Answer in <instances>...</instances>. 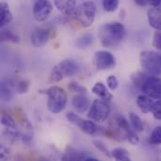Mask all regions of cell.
Wrapping results in <instances>:
<instances>
[{
	"label": "cell",
	"mask_w": 161,
	"mask_h": 161,
	"mask_svg": "<svg viewBox=\"0 0 161 161\" xmlns=\"http://www.w3.org/2000/svg\"><path fill=\"white\" fill-rule=\"evenodd\" d=\"M96 16V5L94 2L86 1L77 6L76 10L74 14L76 22L84 28L90 27Z\"/></svg>",
	"instance_id": "cell-5"
},
{
	"label": "cell",
	"mask_w": 161,
	"mask_h": 161,
	"mask_svg": "<svg viewBox=\"0 0 161 161\" xmlns=\"http://www.w3.org/2000/svg\"><path fill=\"white\" fill-rule=\"evenodd\" d=\"M148 22L151 27L157 31H161V8L150 7L147 10Z\"/></svg>",
	"instance_id": "cell-15"
},
{
	"label": "cell",
	"mask_w": 161,
	"mask_h": 161,
	"mask_svg": "<svg viewBox=\"0 0 161 161\" xmlns=\"http://www.w3.org/2000/svg\"><path fill=\"white\" fill-rule=\"evenodd\" d=\"M153 46L158 50H161V31H156L153 37Z\"/></svg>",
	"instance_id": "cell-34"
},
{
	"label": "cell",
	"mask_w": 161,
	"mask_h": 161,
	"mask_svg": "<svg viewBox=\"0 0 161 161\" xmlns=\"http://www.w3.org/2000/svg\"><path fill=\"white\" fill-rule=\"evenodd\" d=\"M142 91L143 94L152 99L161 100V78L157 76H149L143 84Z\"/></svg>",
	"instance_id": "cell-10"
},
{
	"label": "cell",
	"mask_w": 161,
	"mask_h": 161,
	"mask_svg": "<svg viewBox=\"0 0 161 161\" xmlns=\"http://www.w3.org/2000/svg\"><path fill=\"white\" fill-rule=\"evenodd\" d=\"M84 161H100L97 158H86Z\"/></svg>",
	"instance_id": "cell-38"
},
{
	"label": "cell",
	"mask_w": 161,
	"mask_h": 161,
	"mask_svg": "<svg viewBox=\"0 0 161 161\" xmlns=\"http://www.w3.org/2000/svg\"><path fill=\"white\" fill-rule=\"evenodd\" d=\"M140 62L142 68L151 75H158L161 74V54L144 50L140 54Z\"/></svg>",
	"instance_id": "cell-4"
},
{
	"label": "cell",
	"mask_w": 161,
	"mask_h": 161,
	"mask_svg": "<svg viewBox=\"0 0 161 161\" xmlns=\"http://www.w3.org/2000/svg\"><path fill=\"white\" fill-rule=\"evenodd\" d=\"M9 157H10L9 150L6 146L1 145V147H0V161H8Z\"/></svg>",
	"instance_id": "cell-35"
},
{
	"label": "cell",
	"mask_w": 161,
	"mask_h": 161,
	"mask_svg": "<svg viewBox=\"0 0 161 161\" xmlns=\"http://www.w3.org/2000/svg\"><path fill=\"white\" fill-rule=\"evenodd\" d=\"M78 71L79 66L75 60L71 58L64 59L53 67L49 75V81L52 83L59 82L65 77H71L75 75Z\"/></svg>",
	"instance_id": "cell-3"
},
{
	"label": "cell",
	"mask_w": 161,
	"mask_h": 161,
	"mask_svg": "<svg viewBox=\"0 0 161 161\" xmlns=\"http://www.w3.org/2000/svg\"><path fill=\"white\" fill-rule=\"evenodd\" d=\"M126 29L120 22H109L100 25L98 38L101 44L106 48H115L125 39Z\"/></svg>",
	"instance_id": "cell-1"
},
{
	"label": "cell",
	"mask_w": 161,
	"mask_h": 161,
	"mask_svg": "<svg viewBox=\"0 0 161 161\" xmlns=\"http://www.w3.org/2000/svg\"><path fill=\"white\" fill-rule=\"evenodd\" d=\"M154 102L155 101L152 98L148 97L145 94H141L137 98V105H138L140 110L144 114L150 113L152 111Z\"/></svg>",
	"instance_id": "cell-19"
},
{
	"label": "cell",
	"mask_w": 161,
	"mask_h": 161,
	"mask_svg": "<svg viewBox=\"0 0 161 161\" xmlns=\"http://www.w3.org/2000/svg\"><path fill=\"white\" fill-rule=\"evenodd\" d=\"M149 142L153 145H160L161 144V125L157 126L151 133Z\"/></svg>",
	"instance_id": "cell-26"
},
{
	"label": "cell",
	"mask_w": 161,
	"mask_h": 161,
	"mask_svg": "<svg viewBox=\"0 0 161 161\" xmlns=\"http://www.w3.org/2000/svg\"><path fill=\"white\" fill-rule=\"evenodd\" d=\"M68 89L73 92H76V94H86L88 92L87 88H85L84 86L80 85L75 81H71L68 84Z\"/></svg>",
	"instance_id": "cell-28"
},
{
	"label": "cell",
	"mask_w": 161,
	"mask_h": 161,
	"mask_svg": "<svg viewBox=\"0 0 161 161\" xmlns=\"http://www.w3.org/2000/svg\"><path fill=\"white\" fill-rule=\"evenodd\" d=\"M119 5H120L119 0H104L102 2L103 8L108 12H113L117 10V8H119Z\"/></svg>",
	"instance_id": "cell-27"
},
{
	"label": "cell",
	"mask_w": 161,
	"mask_h": 161,
	"mask_svg": "<svg viewBox=\"0 0 161 161\" xmlns=\"http://www.w3.org/2000/svg\"><path fill=\"white\" fill-rule=\"evenodd\" d=\"M93 42V35L91 32H86L77 38L75 41V46L79 49H86Z\"/></svg>",
	"instance_id": "cell-20"
},
{
	"label": "cell",
	"mask_w": 161,
	"mask_h": 161,
	"mask_svg": "<svg viewBox=\"0 0 161 161\" xmlns=\"http://www.w3.org/2000/svg\"><path fill=\"white\" fill-rule=\"evenodd\" d=\"M1 41L2 42H9L12 43H18L20 42V38L17 34L9 29H2L1 30Z\"/></svg>",
	"instance_id": "cell-24"
},
{
	"label": "cell",
	"mask_w": 161,
	"mask_h": 161,
	"mask_svg": "<svg viewBox=\"0 0 161 161\" xmlns=\"http://www.w3.org/2000/svg\"><path fill=\"white\" fill-rule=\"evenodd\" d=\"M148 77L149 76L146 74L142 73V72H135L131 75V80L133 81V83H134V85L136 87H138V88H140L142 90L143 84L145 83V81L147 80Z\"/></svg>",
	"instance_id": "cell-25"
},
{
	"label": "cell",
	"mask_w": 161,
	"mask_h": 161,
	"mask_svg": "<svg viewBox=\"0 0 161 161\" xmlns=\"http://www.w3.org/2000/svg\"><path fill=\"white\" fill-rule=\"evenodd\" d=\"M148 5L153 8H159L161 6V0H148Z\"/></svg>",
	"instance_id": "cell-36"
},
{
	"label": "cell",
	"mask_w": 161,
	"mask_h": 161,
	"mask_svg": "<svg viewBox=\"0 0 161 161\" xmlns=\"http://www.w3.org/2000/svg\"><path fill=\"white\" fill-rule=\"evenodd\" d=\"M41 92L47 96L46 106L51 113L58 114L65 109L68 98L66 92L62 88L58 86H52Z\"/></svg>",
	"instance_id": "cell-2"
},
{
	"label": "cell",
	"mask_w": 161,
	"mask_h": 161,
	"mask_svg": "<svg viewBox=\"0 0 161 161\" xmlns=\"http://www.w3.org/2000/svg\"><path fill=\"white\" fill-rule=\"evenodd\" d=\"M45 161H47V160H45Z\"/></svg>",
	"instance_id": "cell-39"
},
{
	"label": "cell",
	"mask_w": 161,
	"mask_h": 161,
	"mask_svg": "<svg viewBox=\"0 0 161 161\" xmlns=\"http://www.w3.org/2000/svg\"><path fill=\"white\" fill-rule=\"evenodd\" d=\"M1 125L6 128V129H17V124L16 121L13 119L11 115L6 112L1 113Z\"/></svg>",
	"instance_id": "cell-23"
},
{
	"label": "cell",
	"mask_w": 161,
	"mask_h": 161,
	"mask_svg": "<svg viewBox=\"0 0 161 161\" xmlns=\"http://www.w3.org/2000/svg\"><path fill=\"white\" fill-rule=\"evenodd\" d=\"M107 85H108V88L110 91H115L119 87V80L115 75H111L107 79Z\"/></svg>",
	"instance_id": "cell-33"
},
{
	"label": "cell",
	"mask_w": 161,
	"mask_h": 161,
	"mask_svg": "<svg viewBox=\"0 0 161 161\" xmlns=\"http://www.w3.org/2000/svg\"><path fill=\"white\" fill-rule=\"evenodd\" d=\"M53 11V4L47 0H38L33 5V16L38 22H44Z\"/></svg>",
	"instance_id": "cell-11"
},
{
	"label": "cell",
	"mask_w": 161,
	"mask_h": 161,
	"mask_svg": "<svg viewBox=\"0 0 161 161\" xmlns=\"http://www.w3.org/2000/svg\"><path fill=\"white\" fill-rule=\"evenodd\" d=\"M114 126H116L122 133L125 134L126 140L132 144L137 145L140 142V138L136 131H134L130 125V123L126 120V118L121 114H117L110 123Z\"/></svg>",
	"instance_id": "cell-7"
},
{
	"label": "cell",
	"mask_w": 161,
	"mask_h": 161,
	"mask_svg": "<svg viewBox=\"0 0 161 161\" xmlns=\"http://www.w3.org/2000/svg\"><path fill=\"white\" fill-rule=\"evenodd\" d=\"M129 123L134 131H136V132L143 131V129H144L143 122L141 119V117L139 115H137L136 113H134V112L129 113Z\"/></svg>",
	"instance_id": "cell-22"
},
{
	"label": "cell",
	"mask_w": 161,
	"mask_h": 161,
	"mask_svg": "<svg viewBox=\"0 0 161 161\" xmlns=\"http://www.w3.org/2000/svg\"><path fill=\"white\" fill-rule=\"evenodd\" d=\"M51 31L46 27H36L30 34V42L34 47H42L50 40Z\"/></svg>",
	"instance_id": "cell-12"
},
{
	"label": "cell",
	"mask_w": 161,
	"mask_h": 161,
	"mask_svg": "<svg viewBox=\"0 0 161 161\" xmlns=\"http://www.w3.org/2000/svg\"><path fill=\"white\" fill-rule=\"evenodd\" d=\"M135 3L139 6H142V7H144V6H147L148 5V0H136Z\"/></svg>",
	"instance_id": "cell-37"
},
{
	"label": "cell",
	"mask_w": 161,
	"mask_h": 161,
	"mask_svg": "<svg viewBox=\"0 0 161 161\" xmlns=\"http://www.w3.org/2000/svg\"><path fill=\"white\" fill-rule=\"evenodd\" d=\"M92 92L93 94H95L101 100H104V101H106L108 103L111 102V100L113 99L112 93L108 91L107 86L104 83H102V82L95 83L94 86L92 89Z\"/></svg>",
	"instance_id": "cell-16"
},
{
	"label": "cell",
	"mask_w": 161,
	"mask_h": 161,
	"mask_svg": "<svg viewBox=\"0 0 161 161\" xmlns=\"http://www.w3.org/2000/svg\"><path fill=\"white\" fill-rule=\"evenodd\" d=\"M92 144H93V146H94L99 152H101L103 155L107 156L108 158H111V151L108 150V148L107 147V145H106L103 142H101V141H99V140H94V141L92 142Z\"/></svg>",
	"instance_id": "cell-29"
},
{
	"label": "cell",
	"mask_w": 161,
	"mask_h": 161,
	"mask_svg": "<svg viewBox=\"0 0 161 161\" xmlns=\"http://www.w3.org/2000/svg\"><path fill=\"white\" fill-rule=\"evenodd\" d=\"M72 105L76 112L84 113L87 110L89 111L92 104L86 94H76L72 99Z\"/></svg>",
	"instance_id": "cell-13"
},
{
	"label": "cell",
	"mask_w": 161,
	"mask_h": 161,
	"mask_svg": "<svg viewBox=\"0 0 161 161\" xmlns=\"http://www.w3.org/2000/svg\"><path fill=\"white\" fill-rule=\"evenodd\" d=\"M1 98L4 101H9L12 98V92L10 87H8L6 83H2L1 85Z\"/></svg>",
	"instance_id": "cell-31"
},
{
	"label": "cell",
	"mask_w": 161,
	"mask_h": 161,
	"mask_svg": "<svg viewBox=\"0 0 161 161\" xmlns=\"http://www.w3.org/2000/svg\"><path fill=\"white\" fill-rule=\"evenodd\" d=\"M13 19V15L9 9V6L7 2H0V27H4L5 25L11 23Z\"/></svg>",
	"instance_id": "cell-18"
},
{
	"label": "cell",
	"mask_w": 161,
	"mask_h": 161,
	"mask_svg": "<svg viewBox=\"0 0 161 161\" xmlns=\"http://www.w3.org/2000/svg\"><path fill=\"white\" fill-rule=\"evenodd\" d=\"M111 158L115 161H131L128 151L124 147H117L111 151Z\"/></svg>",
	"instance_id": "cell-21"
},
{
	"label": "cell",
	"mask_w": 161,
	"mask_h": 161,
	"mask_svg": "<svg viewBox=\"0 0 161 161\" xmlns=\"http://www.w3.org/2000/svg\"><path fill=\"white\" fill-rule=\"evenodd\" d=\"M54 5L65 16H74L77 8L76 1L75 0H56Z\"/></svg>",
	"instance_id": "cell-14"
},
{
	"label": "cell",
	"mask_w": 161,
	"mask_h": 161,
	"mask_svg": "<svg viewBox=\"0 0 161 161\" xmlns=\"http://www.w3.org/2000/svg\"><path fill=\"white\" fill-rule=\"evenodd\" d=\"M110 111L111 108L109 103L101 99H95L92 101L88 111V118L92 122L104 123L108 118Z\"/></svg>",
	"instance_id": "cell-6"
},
{
	"label": "cell",
	"mask_w": 161,
	"mask_h": 161,
	"mask_svg": "<svg viewBox=\"0 0 161 161\" xmlns=\"http://www.w3.org/2000/svg\"><path fill=\"white\" fill-rule=\"evenodd\" d=\"M29 90V82L27 80H20L15 86V91L18 94H25Z\"/></svg>",
	"instance_id": "cell-30"
},
{
	"label": "cell",
	"mask_w": 161,
	"mask_h": 161,
	"mask_svg": "<svg viewBox=\"0 0 161 161\" xmlns=\"http://www.w3.org/2000/svg\"><path fill=\"white\" fill-rule=\"evenodd\" d=\"M66 119L75 126H77L82 132L87 135H94L97 132V125L94 122L91 120H86L78 116L75 112H68L66 114Z\"/></svg>",
	"instance_id": "cell-9"
},
{
	"label": "cell",
	"mask_w": 161,
	"mask_h": 161,
	"mask_svg": "<svg viewBox=\"0 0 161 161\" xmlns=\"http://www.w3.org/2000/svg\"><path fill=\"white\" fill-rule=\"evenodd\" d=\"M151 112H152L155 119L161 120V100H157L154 102Z\"/></svg>",
	"instance_id": "cell-32"
},
{
	"label": "cell",
	"mask_w": 161,
	"mask_h": 161,
	"mask_svg": "<svg viewBox=\"0 0 161 161\" xmlns=\"http://www.w3.org/2000/svg\"><path fill=\"white\" fill-rule=\"evenodd\" d=\"M85 154L72 146H67L62 154L61 161H82L84 160Z\"/></svg>",
	"instance_id": "cell-17"
},
{
	"label": "cell",
	"mask_w": 161,
	"mask_h": 161,
	"mask_svg": "<svg viewBox=\"0 0 161 161\" xmlns=\"http://www.w3.org/2000/svg\"><path fill=\"white\" fill-rule=\"evenodd\" d=\"M92 62L96 70L98 71H107L111 70L116 66V58L109 51L100 50L95 52Z\"/></svg>",
	"instance_id": "cell-8"
}]
</instances>
